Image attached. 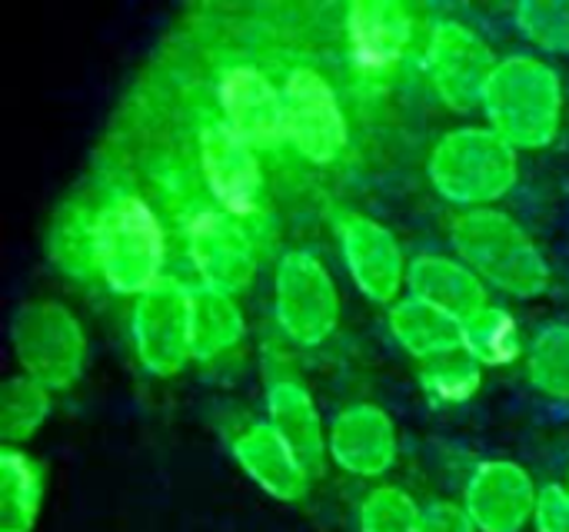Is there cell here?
Wrapping results in <instances>:
<instances>
[{"label": "cell", "mask_w": 569, "mask_h": 532, "mask_svg": "<svg viewBox=\"0 0 569 532\" xmlns=\"http://www.w3.org/2000/svg\"><path fill=\"white\" fill-rule=\"evenodd\" d=\"M450 243L480 280L517 300H537L550 290V263L537 240L503 210L480 207L450 220Z\"/></svg>", "instance_id": "1"}, {"label": "cell", "mask_w": 569, "mask_h": 532, "mask_svg": "<svg viewBox=\"0 0 569 532\" xmlns=\"http://www.w3.org/2000/svg\"><path fill=\"white\" fill-rule=\"evenodd\" d=\"M163 227L153 207L120 190L93 210V270L123 297H140L163 280Z\"/></svg>", "instance_id": "2"}, {"label": "cell", "mask_w": 569, "mask_h": 532, "mask_svg": "<svg viewBox=\"0 0 569 532\" xmlns=\"http://www.w3.org/2000/svg\"><path fill=\"white\" fill-rule=\"evenodd\" d=\"M483 113L490 120V130L500 133L510 147H550L563 123L560 73L547 60L530 53L500 60L483 93Z\"/></svg>", "instance_id": "3"}, {"label": "cell", "mask_w": 569, "mask_h": 532, "mask_svg": "<svg viewBox=\"0 0 569 532\" xmlns=\"http://www.w3.org/2000/svg\"><path fill=\"white\" fill-rule=\"evenodd\" d=\"M520 150L490 127H460L443 133L427 160L433 190L467 210L493 207L520 180Z\"/></svg>", "instance_id": "4"}, {"label": "cell", "mask_w": 569, "mask_h": 532, "mask_svg": "<svg viewBox=\"0 0 569 532\" xmlns=\"http://www.w3.org/2000/svg\"><path fill=\"white\" fill-rule=\"evenodd\" d=\"M13 353L27 380L43 390H70L87 360V333L80 320L53 300H30L13 317Z\"/></svg>", "instance_id": "5"}, {"label": "cell", "mask_w": 569, "mask_h": 532, "mask_svg": "<svg viewBox=\"0 0 569 532\" xmlns=\"http://www.w3.org/2000/svg\"><path fill=\"white\" fill-rule=\"evenodd\" d=\"M340 290L310 250H287L273 270V317L297 347H320L340 323Z\"/></svg>", "instance_id": "6"}, {"label": "cell", "mask_w": 569, "mask_h": 532, "mask_svg": "<svg viewBox=\"0 0 569 532\" xmlns=\"http://www.w3.org/2000/svg\"><path fill=\"white\" fill-rule=\"evenodd\" d=\"M287 143L313 167H330L343 157L350 130L333 83L310 63H300L283 80Z\"/></svg>", "instance_id": "7"}, {"label": "cell", "mask_w": 569, "mask_h": 532, "mask_svg": "<svg viewBox=\"0 0 569 532\" xmlns=\"http://www.w3.org/2000/svg\"><path fill=\"white\" fill-rule=\"evenodd\" d=\"M130 340L140 367L150 377H177L190 357V287L163 277L137 297L130 317Z\"/></svg>", "instance_id": "8"}, {"label": "cell", "mask_w": 569, "mask_h": 532, "mask_svg": "<svg viewBox=\"0 0 569 532\" xmlns=\"http://www.w3.org/2000/svg\"><path fill=\"white\" fill-rule=\"evenodd\" d=\"M497 63L500 60L493 47L467 23L443 20L430 30L427 50H423V70L437 97L450 110L467 113L473 107H483V93Z\"/></svg>", "instance_id": "9"}, {"label": "cell", "mask_w": 569, "mask_h": 532, "mask_svg": "<svg viewBox=\"0 0 569 532\" xmlns=\"http://www.w3.org/2000/svg\"><path fill=\"white\" fill-rule=\"evenodd\" d=\"M187 257L200 287L237 297L257 277V253L243 223L220 203L197 207L187 220Z\"/></svg>", "instance_id": "10"}, {"label": "cell", "mask_w": 569, "mask_h": 532, "mask_svg": "<svg viewBox=\"0 0 569 532\" xmlns=\"http://www.w3.org/2000/svg\"><path fill=\"white\" fill-rule=\"evenodd\" d=\"M343 263L357 283V290L380 307H393L400 300V290L407 287L410 263L403 257V247L390 227L380 220L347 210L333 223Z\"/></svg>", "instance_id": "11"}, {"label": "cell", "mask_w": 569, "mask_h": 532, "mask_svg": "<svg viewBox=\"0 0 569 532\" xmlns=\"http://www.w3.org/2000/svg\"><path fill=\"white\" fill-rule=\"evenodd\" d=\"M197 163L203 170V183L227 213L247 220L263 203V167L257 150L233 133L220 117L207 120L197 133Z\"/></svg>", "instance_id": "12"}, {"label": "cell", "mask_w": 569, "mask_h": 532, "mask_svg": "<svg viewBox=\"0 0 569 532\" xmlns=\"http://www.w3.org/2000/svg\"><path fill=\"white\" fill-rule=\"evenodd\" d=\"M263 373H267V423L297 453L307 473L320 476L330 456V433H323V420L313 403V393L290 367H283V357L277 353L270 360L263 357Z\"/></svg>", "instance_id": "13"}, {"label": "cell", "mask_w": 569, "mask_h": 532, "mask_svg": "<svg viewBox=\"0 0 569 532\" xmlns=\"http://www.w3.org/2000/svg\"><path fill=\"white\" fill-rule=\"evenodd\" d=\"M540 506V486L513 460L480 463L463 490V510L480 532H523Z\"/></svg>", "instance_id": "14"}, {"label": "cell", "mask_w": 569, "mask_h": 532, "mask_svg": "<svg viewBox=\"0 0 569 532\" xmlns=\"http://www.w3.org/2000/svg\"><path fill=\"white\" fill-rule=\"evenodd\" d=\"M220 120L240 133L253 150H277L287 143V113H283V87L250 67H230L217 83Z\"/></svg>", "instance_id": "15"}, {"label": "cell", "mask_w": 569, "mask_h": 532, "mask_svg": "<svg viewBox=\"0 0 569 532\" xmlns=\"http://www.w3.org/2000/svg\"><path fill=\"white\" fill-rule=\"evenodd\" d=\"M400 453L397 423L377 403H353L330 423V460L360 480H380Z\"/></svg>", "instance_id": "16"}, {"label": "cell", "mask_w": 569, "mask_h": 532, "mask_svg": "<svg viewBox=\"0 0 569 532\" xmlns=\"http://www.w3.org/2000/svg\"><path fill=\"white\" fill-rule=\"evenodd\" d=\"M417 40L410 7L397 0H357L347 7V47L363 70L397 67Z\"/></svg>", "instance_id": "17"}, {"label": "cell", "mask_w": 569, "mask_h": 532, "mask_svg": "<svg viewBox=\"0 0 569 532\" xmlns=\"http://www.w3.org/2000/svg\"><path fill=\"white\" fill-rule=\"evenodd\" d=\"M233 460L240 470L273 500L300 503L310 493V473L297 453L280 440L270 423H253L233 440Z\"/></svg>", "instance_id": "18"}, {"label": "cell", "mask_w": 569, "mask_h": 532, "mask_svg": "<svg viewBox=\"0 0 569 532\" xmlns=\"http://www.w3.org/2000/svg\"><path fill=\"white\" fill-rule=\"evenodd\" d=\"M407 287H410V297L450 313L460 323H467L470 317H477L480 310L490 307L487 283L463 260L447 257V253L417 257L410 263Z\"/></svg>", "instance_id": "19"}, {"label": "cell", "mask_w": 569, "mask_h": 532, "mask_svg": "<svg viewBox=\"0 0 569 532\" xmlns=\"http://www.w3.org/2000/svg\"><path fill=\"white\" fill-rule=\"evenodd\" d=\"M387 327L393 340L420 363L463 350V323L417 297L397 300L387 313Z\"/></svg>", "instance_id": "20"}, {"label": "cell", "mask_w": 569, "mask_h": 532, "mask_svg": "<svg viewBox=\"0 0 569 532\" xmlns=\"http://www.w3.org/2000/svg\"><path fill=\"white\" fill-rule=\"evenodd\" d=\"M247 323L237 297L190 287V357L200 363L220 360L243 343Z\"/></svg>", "instance_id": "21"}, {"label": "cell", "mask_w": 569, "mask_h": 532, "mask_svg": "<svg viewBox=\"0 0 569 532\" xmlns=\"http://www.w3.org/2000/svg\"><path fill=\"white\" fill-rule=\"evenodd\" d=\"M43 503V470L17 446L0 450V532H30Z\"/></svg>", "instance_id": "22"}, {"label": "cell", "mask_w": 569, "mask_h": 532, "mask_svg": "<svg viewBox=\"0 0 569 532\" xmlns=\"http://www.w3.org/2000/svg\"><path fill=\"white\" fill-rule=\"evenodd\" d=\"M463 350L480 363V367H507L520 360L523 353V337L510 310L503 307H487L477 317L463 323Z\"/></svg>", "instance_id": "23"}, {"label": "cell", "mask_w": 569, "mask_h": 532, "mask_svg": "<svg viewBox=\"0 0 569 532\" xmlns=\"http://www.w3.org/2000/svg\"><path fill=\"white\" fill-rule=\"evenodd\" d=\"M420 387L433 403L460 406L483 387V367L467 350H453L420 363Z\"/></svg>", "instance_id": "24"}, {"label": "cell", "mask_w": 569, "mask_h": 532, "mask_svg": "<svg viewBox=\"0 0 569 532\" xmlns=\"http://www.w3.org/2000/svg\"><path fill=\"white\" fill-rule=\"evenodd\" d=\"M50 413V390L20 377H10L0 393V436L3 446L27 443Z\"/></svg>", "instance_id": "25"}, {"label": "cell", "mask_w": 569, "mask_h": 532, "mask_svg": "<svg viewBox=\"0 0 569 532\" xmlns=\"http://www.w3.org/2000/svg\"><path fill=\"white\" fill-rule=\"evenodd\" d=\"M527 380L550 400L569 403V323H553L527 347Z\"/></svg>", "instance_id": "26"}, {"label": "cell", "mask_w": 569, "mask_h": 532, "mask_svg": "<svg viewBox=\"0 0 569 532\" xmlns=\"http://www.w3.org/2000/svg\"><path fill=\"white\" fill-rule=\"evenodd\" d=\"M357 523L360 532H423V510L407 490L380 483L363 496Z\"/></svg>", "instance_id": "27"}, {"label": "cell", "mask_w": 569, "mask_h": 532, "mask_svg": "<svg viewBox=\"0 0 569 532\" xmlns=\"http://www.w3.org/2000/svg\"><path fill=\"white\" fill-rule=\"evenodd\" d=\"M513 20L533 47L569 53V0H527L513 10Z\"/></svg>", "instance_id": "28"}, {"label": "cell", "mask_w": 569, "mask_h": 532, "mask_svg": "<svg viewBox=\"0 0 569 532\" xmlns=\"http://www.w3.org/2000/svg\"><path fill=\"white\" fill-rule=\"evenodd\" d=\"M537 532H569V493L567 486H543L540 490V506L533 516Z\"/></svg>", "instance_id": "29"}, {"label": "cell", "mask_w": 569, "mask_h": 532, "mask_svg": "<svg viewBox=\"0 0 569 532\" xmlns=\"http://www.w3.org/2000/svg\"><path fill=\"white\" fill-rule=\"evenodd\" d=\"M423 532H480L467 516L463 503L437 500L423 510Z\"/></svg>", "instance_id": "30"}, {"label": "cell", "mask_w": 569, "mask_h": 532, "mask_svg": "<svg viewBox=\"0 0 569 532\" xmlns=\"http://www.w3.org/2000/svg\"><path fill=\"white\" fill-rule=\"evenodd\" d=\"M563 486H567V493H569V466H567V483H563Z\"/></svg>", "instance_id": "31"}]
</instances>
